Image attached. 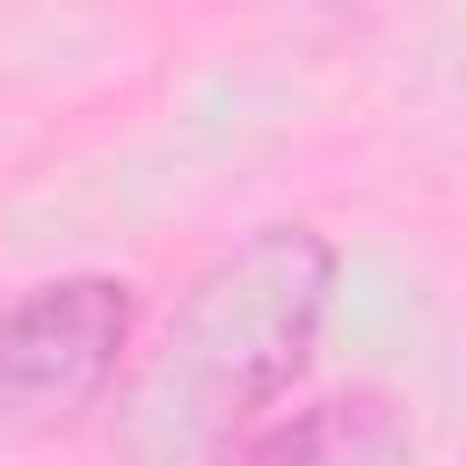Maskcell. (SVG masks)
I'll return each mask as SVG.
<instances>
[{
  "label": "cell",
  "instance_id": "obj_1",
  "mask_svg": "<svg viewBox=\"0 0 466 466\" xmlns=\"http://www.w3.org/2000/svg\"><path fill=\"white\" fill-rule=\"evenodd\" d=\"M335 291V248L313 226H255L175 306L138 386L146 466H189L248 430L306 364Z\"/></svg>",
  "mask_w": 466,
  "mask_h": 466
},
{
  "label": "cell",
  "instance_id": "obj_2",
  "mask_svg": "<svg viewBox=\"0 0 466 466\" xmlns=\"http://www.w3.org/2000/svg\"><path fill=\"white\" fill-rule=\"evenodd\" d=\"M131 342V284L102 269L51 277L0 313V422L58 430L87 415Z\"/></svg>",
  "mask_w": 466,
  "mask_h": 466
},
{
  "label": "cell",
  "instance_id": "obj_3",
  "mask_svg": "<svg viewBox=\"0 0 466 466\" xmlns=\"http://www.w3.org/2000/svg\"><path fill=\"white\" fill-rule=\"evenodd\" d=\"M364 422H379L371 400H320L299 422L269 430L255 444V466H350V459H364V444H357Z\"/></svg>",
  "mask_w": 466,
  "mask_h": 466
}]
</instances>
